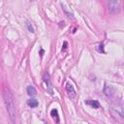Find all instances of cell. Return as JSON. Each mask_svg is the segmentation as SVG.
<instances>
[{
	"label": "cell",
	"mask_w": 124,
	"mask_h": 124,
	"mask_svg": "<svg viewBox=\"0 0 124 124\" xmlns=\"http://www.w3.org/2000/svg\"><path fill=\"white\" fill-rule=\"evenodd\" d=\"M66 91H67V93H68L70 98H75L76 97V90H75L74 86L70 82L66 83Z\"/></svg>",
	"instance_id": "3957f363"
},
{
	"label": "cell",
	"mask_w": 124,
	"mask_h": 124,
	"mask_svg": "<svg viewBox=\"0 0 124 124\" xmlns=\"http://www.w3.org/2000/svg\"><path fill=\"white\" fill-rule=\"evenodd\" d=\"M4 101H5L7 111L10 114V116L12 118H16V106H15L14 98L9 90L4 93Z\"/></svg>",
	"instance_id": "6da1fadb"
},
{
	"label": "cell",
	"mask_w": 124,
	"mask_h": 124,
	"mask_svg": "<svg viewBox=\"0 0 124 124\" xmlns=\"http://www.w3.org/2000/svg\"><path fill=\"white\" fill-rule=\"evenodd\" d=\"M27 94L29 95V96H35L36 95V93H37V91H36V89H35V87L34 86H32V85H29L28 87H27Z\"/></svg>",
	"instance_id": "8992f818"
},
{
	"label": "cell",
	"mask_w": 124,
	"mask_h": 124,
	"mask_svg": "<svg viewBox=\"0 0 124 124\" xmlns=\"http://www.w3.org/2000/svg\"><path fill=\"white\" fill-rule=\"evenodd\" d=\"M108 11L112 14L118 13L120 11V2H119V0H108Z\"/></svg>",
	"instance_id": "7a4b0ae2"
},
{
	"label": "cell",
	"mask_w": 124,
	"mask_h": 124,
	"mask_svg": "<svg viewBox=\"0 0 124 124\" xmlns=\"http://www.w3.org/2000/svg\"><path fill=\"white\" fill-rule=\"evenodd\" d=\"M104 92H105V94H106L107 96H110V95L113 93V88H112L110 85H108V84H106V85H105V89H104Z\"/></svg>",
	"instance_id": "5b68a950"
},
{
	"label": "cell",
	"mask_w": 124,
	"mask_h": 124,
	"mask_svg": "<svg viewBox=\"0 0 124 124\" xmlns=\"http://www.w3.org/2000/svg\"><path fill=\"white\" fill-rule=\"evenodd\" d=\"M85 103L89 106H91L93 108H100V103L97 101V100H86Z\"/></svg>",
	"instance_id": "277c9868"
},
{
	"label": "cell",
	"mask_w": 124,
	"mask_h": 124,
	"mask_svg": "<svg viewBox=\"0 0 124 124\" xmlns=\"http://www.w3.org/2000/svg\"><path fill=\"white\" fill-rule=\"evenodd\" d=\"M50 115L52 116V118L54 119L55 118V121L58 123L59 122V115H58V111L56 108H53L51 111H50Z\"/></svg>",
	"instance_id": "52a82bcc"
},
{
	"label": "cell",
	"mask_w": 124,
	"mask_h": 124,
	"mask_svg": "<svg viewBox=\"0 0 124 124\" xmlns=\"http://www.w3.org/2000/svg\"><path fill=\"white\" fill-rule=\"evenodd\" d=\"M32 1H33V0H32Z\"/></svg>",
	"instance_id": "8fae6325"
},
{
	"label": "cell",
	"mask_w": 124,
	"mask_h": 124,
	"mask_svg": "<svg viewBox=\"0 0 124 124\" xmlns=\"http://www.w3.org/2000/svg\"><path fill=\"white\" fill-rule=\"evenodd\" d=\"M27 105H28L30 108H36V107L39 105V103H38V101L35 100V99H30V100L27 101Z\"/></svg>",
	"instance_id": "ba28073f"
},
{
	"label": "cell",
	"mask_w": 124,
	"mask_h": 124,
	"mask_svg": "<svg viewBox=\"0 0 124 124\" xmlns=\"http://www.w3.org/2000/svg\"><path fill=\"white\" fill-rule=\"evenodd\" d=\"M26 26H27L29 32H32V33L34 32V28H33V26H32V24L30 22H26Z\"/></svg>",
	"instance_id": "30bf717a"
},
{
	"label": "cell",
	"mask_w": 124,
	"mask_h": 124,
	"mask_svg": "<svg viewBox=\"0 0 124 124\" xmlns=\"http://www.w3.org/2000/svg\"><path fill=\"white\" fill-rule=\"evenodd\" d=\"M43 79H44V81L46 82V84H47V87L50 88V79H49V76H48L47 73H45V74H44Z\"/></svg>",
	"instance_id": "9c48e42d"
}]
</instances>
